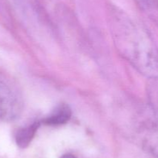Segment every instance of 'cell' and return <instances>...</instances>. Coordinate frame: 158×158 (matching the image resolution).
Instances as JSON below:
<instances>
[{
	"mask_svg": "<svg viewBox=\"0 0 158 158\" xmlns=\"http://www.w3.org/2000/svg\"><path fill=\"white\" fill-rule=\"evenodd\" d=\"M113 40L120 55L140 74L158 77V48L146 28L116 6L110 8Z\"/></svg>",
	"mask_w": 158,
	"mask_h": 158,
	"instance_id": "obj_1",
	"label": "cell"
},
{
	"mask_svg": "<svg viewBox=\"0 0 158 158\" xmlns=\"http://www.w3.org/2000/svg\"><path fill=\"white\" fill-rule=\"evenodd\" d=\"M133 130L143 150L158 158V108H140L134 118Z\"/></svg>",
	"mask_w": 158,
	"mask_h": 158,
	"instance_id": "obj_2",
	"label": "cell"
},
{
	"mask_svg": "<svg viewBox=\"0 0 158 158\" xmlns=\"http://www.w3.org/2000/svg\"><path fill=\"white\" fill-rule=\"evenodd\" d=\"M22 102L14 90L0 77V120L12 122L20 116Z\"/></svg>",
	"mask_w": 158,
	"mask_h": 158,
	"instance_id": "obj_3",
	"label": "cell"
},
{
	"mask_svg": "<svg viewBox=\"0 0 158 158\" xmlns=\"http://www.w3.org/2000/svg\"><path fill=\"white\" fill-rule=\"evenodd\" d=\"M71 117V110L68 105L63 104L57 106L50 115L43 120L47 125H61L66 123Z\"/></svg>",
	"mask_w": 158,
	"mask_h": 158,
	"instance_id": "obj_4",
	"label": "cell"
},
{
	"mask_svg": "<svg viewBox=\"0 0 158 158\" xmlns=\"http://www.w3.org/2000/svg\"><path fill=\"white\" fill-rule=\"evenodd\" d=\"M40 122H35L32 125L22 128L15 134V142L21 148L27 147L35 136L37 129L40 126Z\"/></svg>",
	"mask_w": 158,
	"mask_h": 158,
	"instance_id": "obj_5",
	"label": "cell"
},
{
	"mask_svg": "<svg viewBox=\"0 0 158 158\" xmlns=\"http://www.w3.org/2000/svg\"><path fill=\"white\" fill-rule=\"evenodd\" d=\"M139 9L158 25V0H134Z\"/></svg>",
	"mask_w": 158,
	"mask_h": 158,
	"instance_id": "obj_6",
	"label": "cell"
},
{
	"mask_svg": "<svg viewBox=\"0 0 158 158\" xmlns=\"http://www.w3.org/2000/svg\"><path fill=\"white\" fill-rule=\"evenodd\" d=\"M60 158H77L74 155L70 154V153H66V154L63 155Z\"/></svg>",
	"mask_w": 158,
	"mask_h": 158,
	"instance_id": "obj_7",
	"label": "cell"
}]
</instances>
